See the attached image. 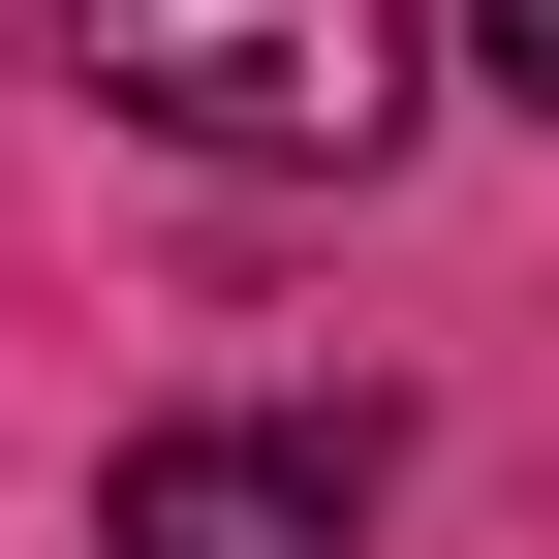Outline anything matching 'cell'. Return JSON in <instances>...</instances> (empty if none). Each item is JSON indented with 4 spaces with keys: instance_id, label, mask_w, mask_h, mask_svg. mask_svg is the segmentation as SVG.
<instances>
[{
    "instance_id": "obj_1",
    "label": "cell",
    "mask_w": 559,
    "mask_h": 559,
    "mask_svg": "<svg viewBox=\"0 0 559 559\" xmlns=\"http://www.w3.org/2000/svg\"><path fill=\"white\" fill-rule=\"evenodd\" d=\"M62 62L156 156H249V187H342L404 124V0H62Z\"/></svg>"
},
{
    "instance_id": "obj_2",
    "label": "cell",
    "mask_w": 559,
    "mask_h": 559,
    "mask_svg": "<svg viewBox=\"0 0 559 559\" xmlns=\"http://www.w3.org/2000/svg\"><path fill=\"white\" fill-rule=\"evenodd\" d=\"M342 528H373V436H311V404H187L94 498V559H342Z\"/></svg>"
},
{
    "instance_id": "obj_3",
    "label": "cell",
    "mask_w": 559,
    "mask_h": 559,
    "mask_svg": "<svg viewBox=\"0 0 559 559\" xmlns=\"http://www.w3.org/2000/svg\"><path fill=\"white\" fill-rule=\"evenodd\" d=\"M466 62H498V94H528V124H559V0H466Z\"/></svg>"
}]
</instances>
